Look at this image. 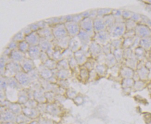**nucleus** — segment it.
Listing matches in <instances>:
<instances>
[{"label": "nucleus", "instance_id": "nucleus-1", "mask_svg": "<svg viewBox=\"0 0 151 124\" xmlns=\"http://www.w3.org/2000/svg\"><path fill=\"white\" fill-rule=\"evenodd\" d=\"M109 32L111 39H119L122 37L127 31L125 22H116L108 31Z\"/></svg>", "mask_w": 151, "mask_h": 124}, {"label": "nucleus", "instance_id": "nucleus-2", "mask_svg": "<svg viewBox=\"0 0 151 124\" xmlns=\"http://www.w3.org/2000/svg\"><path fill=\"white\" fill-rule=\"evenodd\" d=\"M134 31L135 36L140 39L151 37V29L145 24H137Z\"/></svg>", "mask_w": 151, "mask_h": 124}, {"label": "nucleus", "instance_id": "nucleus-3", "mask_svg": "<svg viewBox=\"0 0 151 124\" xmlns=\"http://www.w3.org/2000/svg\"><path fill=\"white\" fill-rule=\"evenodd\" d=\"M111 39L109 32L105 30L96 32L95 36V41L99 44L107 45Z\"/></svg>", "mask_w": 151, "mask_h": 124}, {"label": "nucleus", "instance_id": "nucleus-4", "mask_svg": "<svg viewBox=\"0 0 151 124\" xmlns=\"http://www.w3.org/2000/svg\"><path fill=\"white\" fill-rule=\"evenodd\" d=\"M65 26L68 34L73 37L78 34L81 30L80 26L73 21L66 22L65 23Z\"/></svg>", "mask_w": 151, "mask_h": 124}, {"label": "nucleus", "instance_id": "nucleus-5", "mask_svg": "<svg viewBox=\"0 0 151 124\" xmlns=\"http://www.w3.org/2000/svg\"><path fill=\"white\" fill-rule=\"evenodd\" d=\"M52 34L56 39H61L67 37L68 32L65 27V25L58 24L54 27L52 30Z\"/></svg>", "mask_w": 151, "mask_h": 124}, {"label": "nucleus", "instance_id": "nucleus-6", "mask_svg": "<svg viewBox=\"0 0 151 124\" xmlns=\"http://www.w3.org/2000/svg\"><path fill=\"white\" fill-rule=\"evenodd\" d=\"M80 28L89 34H92L94 30L93 21L90 17L85 18L80 22Z\"/></svg>", "mask_w": 151, "mask_h": 124}, {"label": "nucleus", "instance_id": "nucleus-7", "mask_svg": "<svg viewBox=\"0 0 151 124\" xmlns=\"http://www.w3.org/2000/svg\"><path fill=\"white\" fill-rule=\"evenodd\" d=\"M25 40L28 44H31L32 46L36 45L40 43V38H39V35L37 32H32L29 35L25 36Z\"/></svg>", "mask_w": 151, "mask_h": 124}, {"label": "nucleus", "instance_id": "nucleus-8", "mask_svg": "<svg viewBox=\"0 0 151 124\" xmlns=\"http://www.w3.org/2000/svg\"><path fill=\"white\" fill-rule=\"evenodd\" d=\"M94 23V29L96 32H99L102 31H104L106 28V26L104 22L103 17H98L95 18L93 22Z\"/></svg>", "mask_w": 151, "mask_h": 124}, {"label": "nucleus", "instance_id": "nucleus-9", "mask_svg": "<svg viewBox=\"0 0 151 124\" xmlns=\"http://www.w3.org/2000/svg\"><path fill=\"white\" fill-rule=\"evenodd\" d=\"M28 52L29 57L32 59H36L39 57H40V48L38 46L34 45V46L29 47Z\"/></svg>", "mask_w": 151, "mask_h": 124}, {"label": "nucleus", "instance_id": "nucleus-10", "mask_svg": "<svg viewBox=\"0 0 151 124\" xmlns=\"http://www.w3.org/2000/svg\"><path fill=\"white\" fill-rule=\"evenodd\" d=\"M137 73L139 75L140 79L142 80H146L148 79L150 70L147 69L145 65H143L137 69Z\"/></svg>", "mask_w": 151, "mask_h": 124}, {"label": "nucleus", "instance_id": "nucleus-11", "mask_svg": "<svg viewBox=\"0 0 151 124\" xmlns=\"http://www.w3.org/2000/svg\"><path fill=\"white\" fill-rule=\"evenodd\" d=\"M81 42L78 37H74V38L70 39L69 47L70 50L73 52H77L79 48L80 47Z\"/></svg>", "mask_w": 151, "mask_h": 124}, {"label": "nucleus", "instance_id": "nucleus-12", "mask_svg": "<svg viewBox=\"0 0 151 124\" xmlns=\"http://www.w3.org/2000/svg\"><path fill=\"white\" fill-rule=\"evenodd\" d=\"M146 52H147L143 48L139 46L134 49V53L135 58L139 61H141L143 60L145 58Z\"/></svg>", "mask_w": 151, "mask_h": 124}, {"label": "nucleus", "instance_id": "nucleus-13", "mask_svg": "<svg viewBox=\"0 0 151 124\" xmlns=\"http://www.w3.org/2000/svg\"><path fill=\"white\" fill-rule=\"evenodd\" d=\"M78 37L81 41V43L84 45L87 44L90 42L91 35L90 34L83 30H80V32L78 35Z\"/></svg>", "mask_w": 151, "mask_h": 124}, {"label": "nucleus", "instance_id": "nucleus-14", "mask_svg": "<svg viewBox=\"0 0 151 124\" xmlns=\"http://www.w3.org/2000/svg\"><path fill=\"white\" fill-rule=\"evenodd\" d=\"M139 46L146 52L151 51V37L140 39Z\"/></svg>", "mask_w": 151, "mask_h": 124}, {"label": "nucleus", "instance_id": "nucleus-15", "mask_svg": "<svg viewBox=\"0 0 151 124\" xmlns=\"http://www.w3.org/2000/svg\"><path fill=\"white\" fill-rule=\"evenodd\" d=\"M40 36H41L42 38L46 39L47 40H49V39H52L53 35L52 34L51 31L48 28H44L40 30L38 32Z\"/></svg>", "mask_w": 151, "mask_h": 124}, {"label": "nucleus", "instance_id": "nucleus-16", "mask_svg": "<svg viewBox=\"0 0 151 124\" xmlns=\"http://www.w3.org/2000/svg\"><path fill=\"white\" fill-rule=\"evenodd\" d=\"M90 47V51L93 55L97 56L101 53V48L100 47L99 44H97L96 42H93L91 43Z\"/></svg>", "mask_w": 151, "mask_h": 124}, {"label": "nucleus", "instance_id": "nucleus-17", "mask_svg": "<svg viewBox=\"0 0 151 124\" xmlns=\"http://www.w3.org/2000/svg\"><path fill=\"white\" fill-rule=\"evenodd\" d=\"M40 49L43 51H47L49 50L51 47V44L50 42H48V40L46 39H40Z\"/></svg>", "mask_w": 151, "mask_h": 124}, {"label": "nucleus", "instance_id": "nucleus-18", "mask_svg": "<svg viewBox=\"0 0 151 124\" xmlns=\"http://www.w3.org/2000/svg\"><path fill=\"white\" fill-rule=\"evenodd\" d=\"M75 58L77 63L80 65H82L86 61V57L84 56L83 51H78L76 52Z\"/></svg>", "mask_w": 151, "mask_h": 124}, {"label": "nucleus", "instance_id": "nucleus-19", "mask_svg": "<svg viewBox=\"0 0 151 124\" xmlns=\"http://www.w3.org/2000/svg\"><path fill=\"white\" fill-rule=\"evenodd\" d=\"M138 61H139L135 57H133L130 59H127L126 64L129 66V68L133 70H137L139 63Z\"/></svg>", "mask_w": 151, "mask_h": 124}, {"label": "nucleus", "instance_id": "nucleus-20", "mask_svg": "<svg viewBox=\"0 0 151 124\" xmlns=\"http://www.w3.org/2000/svg\"><path fill=\"white\" fill-rule=\"evenodd\" d=\"M21 65H22L23 68L25 70H30L32 69L34 64L32 61L29 59H26L22 61Z\"/></svg>", "mask_w": 151, "mask_h": 124}, {"label": "nucleus", "instance_id": "nucleus-21", "mask_svg": "<svg viewBox=\"0 0 151 124\" xmlns=\"http://www.w3.org/2000/svg\"><path fill=\"white\" fill-rule=\"evenodd\" d=\"M11 57L16 61H22L24 58L21 52L16 51H14L11 53Z\"/></svg>", "mask_w": 151, "mask_h": 124}, {"label": "nucleus", "instance_id": "nucleus-22", "mask_svg": "<svg viewBox=\"0 0 151 124\" xmlns=\"http://www.w3.org/2000/svg\"><path fill=\"white\" fill-rule=\"evenodd\" d=\"M135 38H136V36L134 38L124 39L122 47L126 49L129 48L130 47H132V45L134 44Z\"/></svg>", "mask_w": 151, "mask_h": 124}, {"label": "nucleus", "instance_id": "nucleus-23", "mask_svg": "<svg viewBox=\"0 0 151 124\" xmlns=\"http://www.w3.org/2000/svg\"><path fill=\"white\" fill-rule=\"evenodd\" d=\"M125 23L127 31L134 30L138 24L137 23L131 19H128Z\"/></svg>", "mask_w": 151, "mask_h": 124}, {"label": "nucleus", "instance_id": "nucleus-24", "mask_svg": "<svg viewBox=\"0 0 151 124\" xmlns=\"http://www.w3.org/2000/svg\"><path fill=\"white\" fill-rule=\"evenodd\" d=\"M114 57L116 58V61H120L122 59V58L123 56V53L124 52L122 51V49H114Z\"/></svg>", "mask_w": 151, "mask_h": 124}, {"label": "nucleus", "instance_id": "nucleus-25", "mask_svg": "<svg viewBox=\"0 0 151 124\" xmlns=\"http://www.w3.org/2000/svg\"><path fill=\"white\" fill-rule=\"evenodd\" d=\"M123 41L121 39H114L111 44V47H113L115 49H120L123 45Z\"/></svg>", "mask_w": 151, "mask_h": 124}, {"label": "nucleus", "instance_id": "nucleus-26", "mask_svg": "<svg viewBox=\"0 0 151 124\" xmlns=\"http://www.w3.org/2000/svg\"><path fill=\"white\" fill-rule=\"evenodd\" d=\"M29 44L26 41H22L21 42L19 45V50L21 52H25L29 49Z\"/></svg>", "mask_w": 151, "mask_h": 124}, {"label": "nucleus", "instance_id": "nucleus-27", "mask_svg": "<svg viewBox=\"0 0 151 124\" xmlns=\"http://www.w3.org/2000/svg\"><path fill=\"white\" fill-rule=\"evenodd\" d=\"M135 32L134 30H132L127 31L125 34L123 36L124 39H127V38H132L135 37Z\"/></svg>", "mask_w": 151, "mask_h": 124}, {"label": "nucleus", "instance_id": "nucleus-28", "mask_svg": "<svg viewBox=\"0 0 151 124\" xmlns=\"http://www.w3.org/2000/svg\"><path fill=\"white\" fill-rule=\"evenodd\" d=\"M25 36H26L23 34V32H20L14 36L13 40L14 41H21L25 38Z\"/></svg>", "mask_w": 151, "mask_h": 124}, {"label": "nucleus", "instance_id": "nucleus-29", "mask_svg": "<svg viewBox=\"0 0 151 124\" xmlns=\"http://www.w3.org/2000/svg\"><path fill=\"white\" fill-rule=\"evenodd\" d=\"M131 19H132L135 22H139L142 21V16L140 14H136V13H133V15L132 17L131 18Z\"/></svg>", "mask_w": 151, "mask_h": 124}, {"label": "nucleus", "instance_id": "nucleus-30", "mask_svg": "<svg viewBox=\"0 0 151 124\" xmlns=\"http://www.w3.org/2000/svg\"><path fill=\"white\" fill-rule=\"evenodd\" d=\"M106 62H107L108 65H115L116 62V58L114 56H113L112 57L111 56H109V57L107 58Z\"/></svg>", "mask_w": 151, "mask_h": 124}, {"label": "nucleus", "instance_id": "nucleus-31", "mask_svg": "<svg viewBox=\"0 0 151 124\" xmlns=\"http://www.w3.org/2000/svg\"><path fill=\"white\" fill-rule=\"evenodd\" d=\"M110 12H111V10L109 9H101L100 10H98V12H97V14H98L99 16L101 17V16H104V14L108 15L106 13H107V12L109 13Z\"/></svg>", "mask_w": 151, "mask_h": 124}, {"label": "nucleus", "instance_id": "nucleus-32", "mask_svg": "<svg viewBox=\"0 0 151 124\" xmlns=\"http://www.w3.org/2000/svg\"><path fill=\"white\" fill-rule=\"evenodd\" d=\"M133 13L129 12V11H124L123 13H122V18L127 19H131L133 15Z\"/></svg>", "mask_w": 151, "mask_h": 124}, {"label": "nucleus", "instance_id": "nucleus-33", "mask_svg": "<svg viewBox=\"0 0 151 124\" xmlns=\"http://www.w3.org/2000/svg\"><path fill=\"white\" fill-rule=\"evenodd\" d=\"M9 47L10 49H15V48L17 47V44H16V43H15L14 41L11 42V43L9 44Z\"/></svg>", "mask_w": 151, "mask_h": 124}, {"label": "nucleus", "instance_id": "nucleus-34", "mask_svg": "<svg viewBox=\"0 0 151 124\" xmlns=\"http://www.w3.org/2000/svg\"><path fill=\"white\" fill-rule=\"evenodd\" d=\"M149 60L151 62V52L149 55Z\"/></svg>", "mask_w": 151, "mask_h": 124}]
</instances>
